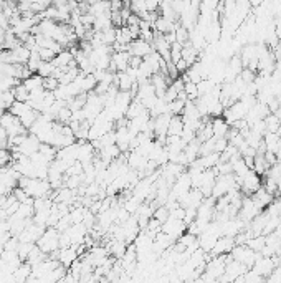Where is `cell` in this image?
Returning <instances> with one entry per match:
<instances>
[{"instance_id": "cell-1", "label": "cell", "mask_w": 281, "mask_h": 283, "mask_svg": "<svg viewBox=\"0 0 281 283\" xmlns=\"http://www.w3.org/2000/svg\"><path fill=\"white\" fill-rule=\"evenodd\" d=\"M19 186L25 190L30 197H47L52 190V184L47 179H40V177H25L22 176L19 179Z\"/></svg>"}, {"instance_id": "cell-2", "label": "cell", "mask_w": 281, "mask_h": 283, "mask_svg": "<svg viewBox=\"0 0 281 283\" xmlns=\"http://www.w3.org/2000/svg\"><path fill=\"white\" fill-rule=\"evenodd\" d=\"M112 47L101 45V47H93L89 52V62L93 63L94 70H108L111 65Z\"/></svg>"}, {"instance_id": "cell-3", "label": "cell", "mask_w": 281, "mask_h": 283, "mask_svg": "<svg viewBox=\"0 0 281 283\" xmlns=\"http://www.w3.org/2000/svg\"><path fill=\"white\" fill-rule=\"evenodd\" d=\"M38 249L45 253H53L60 249V230L56 227H50L48 230H45L42 237L37 240Z\"/></svg>"}, {"instance_id": "cell-4", "label": "cell", "mask_w": 281, "mask_h": 283, "mask_svg": "<svg viewBox=\"0 0 281 283\" xmlns=\"http://www.w3.org/2000/svg\"><path fill=\"white\" fill-rule=\"evenodd\" d=\"M230 255H232V258L238 260L240 263L247 265V268H252L255 260L260 257V252H255V250L250 249L247 244H245V245H235L233 250L230 252Z\"/></svg>"}, {"instance_id": "cell-5", "label": "cell", "mask_w": 281, "mask_h": 283, "mask_svg": "<svg viewBox=\"0 0 281 283\" xmlns=\"http://www.w3.org/2000/svg\"><path fill=\"white\" fill-rule=\"evenodd\" d=\"M0 126L7 131L8 136H19V134H27V127L22 125V121L17 118L13 113H3L0 118Z\"/></svg>"}, {"instance_id": "cell-6", "label": "cell", "mask_w": 281, "mask_h": 283, "mask_svg": "<svg viewBox=\"0 0 281 283\" xmlns=\"http://www.w3.org/2000/svg\"><path fill=\"white\" fill-rule=\"evenodd\" d=\"M161 230L169 237H172L174 240H179V237L185 234V230H187V223H185L182 219H175V217L169 216L167 217V220L162 223Z\"/></svg>"}, {"instance_id": "cell-7", "label": "cell", "mask_w": 281, "mask_h": 283, "mask_svg": "<svg viewBox=\"0 0 281 283\" xmlns=\"http://www.w3.org/2000/svg\"><path fill=\"white\" fill-rule=\"evenodd\" d=\"M129 60H131V55L128 50H112L110 70H112L114 73L126 71L129 66Z\"/></svg>"}, {"instance_id": "cell-8", "label": "cell", "mask_w": 281, "mask_h": 283, "mask_svg": "<svg viewBox=\"0 0 281 283\" xmlns=\"http://www.w3.org/2000/svg\"><path fill=\"white\" fill-rule=\"evenodd\" d=\"M152 43L147 42V40L140 38V36H138V38H134L133 42H131L128 45V52L131 57H138V58H144L146 55H149L152 52Z\"/></svg>"}, {"instance_id": "cell-9", "label": "cell", "mask_w": 281, "mask_h": 283, "mask_svg": "<svg viewBox=\"0 0 281 283\" xmlns=\"http://www.w3.org/2000/svg\"><path fill=\"white\" fill-rule=\"evenodd\" d=\"M40 146H42L40 139L35 134H31V136H25V139L22 141V144H19L17 148H13L12 151H19L20 154H24V156H28L30 157V156H33V154L40 149Z\"/></svg>"}, {"instance_id": "cell-10", "label": "cell", "mask_w": 281, "mask_h": 283, "mask_svg": "<svg viewBox=\"0 0 281 283\" xmlns=\"http://www.w3.org/2000/svg\"><path fill=\"white\" fill-rule=\"evenodd\" d=\"M235 239L233 237H228V235H220L219 240H217L215 247L210 250V257H215V255H224V253H230L235 247Z\"/></svg>"}, {"instance_id": "cell-11", "label": "cell", "mask_w": 281, "mask_h": 283, "mask_svg": "<svg viewBox=\"0 0 281 283\" xmlns=\"http://www.w3.org/2000/svg\"><path fill=\"white\" fill-rule=\"evenodd\" d=\"M212 129H214V136L215 138H226V133L230 131V125L225 118L217 116L212 120Z\"/></svg>"}, {"instance_id": "cell-12", "label": "cell", "mask_w": 281, "mask_h": 283, "mask_svg": "<svg viewBox=\"0 0 281 283\" xmlns=\"http://www.w3.org/2000/svg\"><path fill=\"white\" fill-rule=\"evenodd\" d=\"M184 131V121L180 115H172L170 123H169V129H167V136H180Z\"/></svg>"}, {"instance_id": "cell-13", "label": "cell", "mask_w": 281, "mask_h": 283, "mask_svg": "<svg viewBox=\"0 0 281 283\" xmlns=\"http://www.w3.org/2000/svg\"><path fill=\"white\" fill-rule=\"evenodd\" d=\"M55 70H56V66L53 65V62H42L40 63V66H38V70H37V75H40L42 78H48V76H53L55 75Z\"/></svg>"}, {"instance_id": "cell-14", "label": "cell", "mask_w": 281, "mask_h": 283, "mask_svg": "<svg viewBox=\"0 0 281 283\" xmlns=\"http://www.w3.org/2000/svg\"><path fill=\"white\" fill-rule=\"evenodd\" d=\"M265 125H266V131H270V133H276L278 127L281 126V121L273 115V113H270V115L265 118Z\"/></svg>"}, {"instance_id": "cell-15", "label": "cell", "mask_w": 281, "mask_h": 283, "mask_svg": "<svg viewBox=\"0 0 281 283\" xmlns=\"http://www.w3.org/2000/svg\"><path fill=\"white\" fill-rule=\"evenodd\" d=\"M184 93L187 94L189 99H192V101H196L198 98V88H197V83H194V81H187V83H184Z\"/></svg>"}, {"instance_id": "cell-16", "label": "cell", "mask_w": 281, "mask_h": 283, "mask_svg": "<svg viewBox=\"0 0 281 283\" xmlns=\"http://www.w3.org/2000/svg\"><path fill=\"white\" fill-rule=\"evenodd\" d=\"M146 7L149 13H156L161 7V0H146Z\"/></svg>"}, {"instance_id": "cell-17", "label": "cell", "mask_w": 281, "mask_h": 283, "mask_svg": "<svg viewBox=\"0 0 281 283\" xmlns=\"http://www.w3.org/2000/svg\"><path fill=\"white\" fill-rule=\"evenodd\" d=\"M226 146H228V139H226V138H217L215 139V153H222Z\"/></svg>"}, {"instance_id": "cell-18", "label": "cell", "mask_w": 281, "mask_h": 283, "mask_svg": "<svg viewBox=\"0 0 281 283\" xmlns=\"http://www.w3.org/2000/svg\"><path fill=\"white\" fill-rule=\"evenodd\" d=\"M5 31H7V29L0 27V48H3V42H5Z\"/></svg>"}, {"instance_id": "cell-19", "label": "cell", "mask_w": 281, "mask_h": 283, "mask_svg": "<svg viewBox=\"0 0 281 283\" xmlns=\"http://www.w3.org/2000/svg\"><path fill=\"white\" fill-rule=\"evenodd\" d=\"M76 2H78V3H84V5H93L96 0H76Z\"/></svg>"}, {"instance_id": "cell-20", "label": "cell", "mask_w": 281, "mask_h": 283, "mask_svg": "<svg viewBox=\"0 0 281 283\" xmlns=\"http://www.w3.org/2000/svg\"><path fill=\"white\" fill-rule=\"evenodd\" d=\"M275 234L281 239V220H280V223H278V227H276V229H275Z\"/></svg>"}, {"instance_id": "cell-21", "label": "cell", "mask_w": 281, "mask_h": 283, "mask_svg": "<svg viewBox=\"0 0 281 283\" xmlns=\"http://www.w3.org/2000/svg\"><path fill=\"white\" fill-rule=\"evenodd\" d=\"M3 113H5V109H3V108H0V118H2Z\"/></svg>"}]
</instances>
